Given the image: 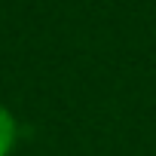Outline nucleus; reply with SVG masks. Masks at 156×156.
Here are the masks:
<instances>
[{
	"label": "nucleus",
	"instance_id": "1",
	"mask_svg": "<svg viewBox=\"0 0 156 156\" xmlns=\"http://www.w3.org/2000/svg\"><path fill=\"white\" fill-rule=\"evenodd\" d=\"M16 144H19V119L6 104H0V156H12Z\"/></svg>",
	"mask_w": 156,
	"mask_h": 156
}]
</instances>
